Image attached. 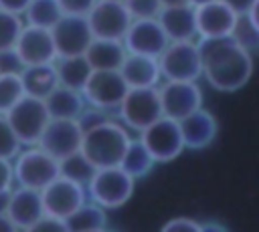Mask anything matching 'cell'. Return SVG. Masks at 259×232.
Instances as JSON below:
<instances>
[{"mask_svg":"<svg viewBox=\"0 0 259 232\" xmlns=\"http://www.w3.org/2000/svg\"><path fill=\"white\" fill-rule=\"evenodd\" d=\"M204 81L221 93L243 89L253 75V56L231 36L217 40H198Z\"/></svg>","mask_w":259,"mask_h":232,"instance_id":"1","label":"cell"},{"mask_svg":"<svg viewBox=\"0 0 259 232\" xmlns=\"http://www.w3.org/2000/svg\"><path fill=\"white\" fill-rule=\"evenodd\" d=\"M130 139H132L130 129H125L115 119H107V121L83 131L81 153L97 169L113 167V165H119Z\"/></svg>","mask_w":259,"mask_h":232,"instance_id":"2","label":"cell"},{"mask_svg":"<svg viewBox=\"0 0 259 232\" xmlns=\"http://www.w3.org/2000/svg\"><path fill=\"white\" fill-rule=\"evenodd\" d=\"M136 180L119 165L95 169L93 178L85 186L87 198L99 204L103 210H117L125 206L134 194Z\"/></svg>","mask_w":259,"mask_h":232,"instance_id":"3","label":"cell"},{"mask_svg":"<svg viewBox=\"0 0 259 232\" xmlns=\"http://www.w3.org/2000/svg\"><path fill=\"white\" fill-rule=\"evenodd\" d=\"M12 173L18 186L40 192L59 176V161L38 145H24L12 157Z\"/></svg>","mask_w":259,"mask_h":232,"instance_id":"4","label":"cell"},{"mask_svg":"<svg viewBox=\"0 0 259 232\" xmlns=\"http://www.w3.org/2000/svg\"><path fill=\"white\" fill-rule=\"evenodd\" d=\"M162 81H198L202 59L198 40H170L158 56Z\"/></svg>","mask_w":259,"mask_h":232,"instance_id":"5","label":"cell"},{"mask_svg":"<svg viewBox=\"0 0 259 232\" xmlns=\"http://www.w3.org/2000/svg\"><path fill=\"white\" fill-rule=\"evenodd\" d=\"M117 111V121L136 133L144 131L156 119L162 117V103L158 87H142V89H127L125 97L121 99Z\"/></svg>","mask_w":259,"mask_h":232,"instance_id":"6","label":"cell"},{"mask_svg":"<svg viewBox=\"0 0 259 232\" xmlns=\"http://www.w3.org/2000/svg\"><path fill=\"white\" fill-rule=\"evenodd\" d=\"M4 117L8 119L10 127L14 129L22 145H36L45 127L51 121L45 99L30 97V95H24Z\"/></svg>","mask_w":259,"mask_h":232,"instance_id":"7","label":"cell"},{"mask_svg":"<svg viewBox=\"0 0 259 232\" xmlns=\"http://www.w3.org/2000/svg\"><path fill=\"white\" fill-rule=\"evenodd\" d=\"M140 141L152 153L156 163H168L176 159L186 147L180 131V123L170 117H160L144 131H140Z\"/></svg>","mask_w":259,"mask_h":232,"instance_id":"8","label":"cell"},{"mask_svg":"<svg viewBox=\"0 0 259 232\" xmlns=\"http://www.w3.org/2000/svg\"><path fill=\"white\" fill-rule=\"evenodd\" d=\"M85 18L89 22L93 38L109 40H123L134 20L121 0H97Z\"/></svg>","mask_w":259,"mask_h":232,"instance_id":"9","label":"cell"},{"mask_svg":"<svg viewBox=\"0 0 259 232\" xmlns=\"http://www.w3.org/2000/svg\"><path fill=\"white\" fill-rule=\"evenodd\" d=\"M162 115L170 119H184L202 107V89L198 81H162L158 85Z\"/></svg>","mask_w":259,"mask_h":232,"instance_id":"10","label":"cell"},{"mask_svg":"<svg viewBox=\"0 0 259 232\" xmlns=\"http://www.w3.org/2000/svg\"><path fill=\"white\" fill-rule=\"evenodd\" d=\"M127 89L130 87L125 85L119 71H91L87 83L81 89V95L91 107L115 111Z\"/></svg>","mask_w":259,"mask_h":232,"instance_id":"11","label":"cell"},{"mask_svg":"<svg viewBox=\"0 0 259 232\" xmlns=\"http://www.w3.org/2000/svg\"><path fill=\"white\" fill-rule=\"evenodd\" d=\"M40 198L47 216L67 220L81 204L87 202V190L77 182L57 176L49 186L40 190Z\"/></svg>","mask_w":259,"mask_h":232,"instance_id":"12","label":"cell"},{"mask_svg":"<svg viewBox=\"0 0 259 232\" xmlns=\"http://www.w3.org/2000/svg\"><path fill=\"white\" fill-rule=\"evenodd\" d=\"M196 18V40L229 38L239 14L223 0H210L194 6Z\"/></svg>","mask_w":259,"mask_h":232,"instance_id":"13","label":"cell"},{"mask_svg":"<svg viewBox=\"0 0 259 232\" xmlns=\"http://www.w3.org/2000/svg\"><path fill=\"white\" fill-rule=\"evenodd\" d=\"M51 36L55 42L57 59L59 56H79L85 54L87 46L93 40L89 22L85 16L63 14L59 22L51 28Z\"/></svg>","mask_w":259,"mask_h":232,"instance_id":"14","label":"cell"},{"mask_svg":"<svg viewBox=\"0 0 259 232\" xmlns=\"http://www.w3.org/2000/svg\"><path fill=\"white\" fill-rule=\"evenodd\" d=\"M81 141L83 129L77 119H51L36 145L59 161L71 153L81 151Z\"/></svg>","mask_w":259,"mask_h":232,"instance_id":"15","label":"cell"},{"mask_svg":"<svg viewBox=\"0 0 259 232\" xmlns=\"http://www.w3.org/2000/svg\"><path fill=\"white\" fill-rule=\"evenodd\" d=\"M121 42L132 54H146L158 59L170 40L158 18H134Z\"/></svg>","mask_w":259,"mask_h":232,"instance_id":"16","label":"cell"},{"mask_svg":"<svg viewBox=\"0 0 259 232\" xmlns=\"http://www.w3.org/2000/svg\"><path fill=\"white\" fill-rule=\"evenodd\" d=\"M14 50H16V54L22 61L24 67H28V65H47V63L57 61V50H55L51 30L30 26V24L22 26V30L16 38Z\"/></svg>","mask_w":259,"mask_h":232,"instance_id":"17","label":"cell"},{"mask_svg":"<svg viewBox=\"0 0 259 232\" xmlns=\"http://www.w3.org/2000/svg\"><path fill=\"white\" fill-rule=\"evenodd\" d=\"M6 214L16 224V228L20 232L26 230L28 226H32L36 220H40L45 216L40 192L30 190V188H22V186H18L16 190H10Z\"/></svg>","mask_w":259,"mask_h":232,"instance_id":"18","label":"cell"},{"mask_svg":"<svg viewBox=\"0 0 259 232\" xmlns=\"http://www.w3.org/2000/svg\"><path fill=\"white\" fill-rule=\"evenodd\" d=\"M178 123H180V131H182L186 149H204L214 141V137L219 133L217 117L210 111H206L204 107L192 111Z\"/></svg>","mask_w":259,"mask_h":232,"instance_id":"19","label":"cell"},{"mask_svg":"<svg viewBox=\"0 0 259 232\" xmlns=\"http://www.w3.org/2000/svg\"><path fill=\"white\" fill-rule=\"evenodd\" d=\"M119 75L123 77V81L130 89L158 87L162 83V73H160L158 59L146 56V54L127 52L121 67H119Z\"/></svg>","mask_w":259,"mask_h":232,"instance_id":"20","label":"cell"},{"mask_svg":"<svg viewBox=\"0 0 259 232\" xmlns=\"http://www.w3.org/2000/svg\"><path fill=\"white\" fill-rule=\"evenodd\" d=\"M158 22L164 28L168 40H196L194 4L162 6Z\"/></svg>","mask_w":259,"mask_h":232,"instance_id":"21","label":"cell"},{"mask_svg":"<svg viewBox=\"0 0 259 232\" xmlns=\"http://www.w3.org/2000/svg\"><path fill=\"white\" fill-rule=\"evenodd\" d=\"M127 50L121 40L93 38L85 50V59L93 71H119Z\"/></svg>","mask_w":259,"mask_h":232,"instance_id":"22","label":"cell"},{"mask_svg":"<svg viewBox=\"0 0 259 232\" xmlns=\"http://www.w3.org/2000/svg\"><path fill=\"white\" fill-rule=\"evenodd\" d=\"M45 105L51 119H79V115L87 107L81 91L63 87V85L55 87L45 97Z\"/></svg>","mask_w":259,"mask_h":232,"instance_id":"23","label":"cell"},{"mask_svg":"<svg viewBox=\"0 0 259 232\" xmlns=\"http://www.w3.org/2000/svg\"><path fill=\"white\" fill-rule=\"evenodd\" d=\"M20 81L24 87V95L45 99L55 87H59L55 63L47 65H28L20 71Z\"/></svg>","mask_w":259,"mask_h":232,"instance_id":"24","label":"cell"},{"mask_svg":"<svg viewBox=\"0 0 259 232\" xmlns=\"http://www.w3.org/2000/svg\"><path fill=\"white\" fill-rule=\"evenodd\" d=\"M55 71H57L59 85L81 91L93 69L89 67L87 59L79 54V56H59L55 61Z\"/></svg>","mask_w":259,"mask_h":232,"instance_id":"25","label":"cell"},{"mask_svg":"<svg viewBox=\"0 0 259 232\" xmlns=\"http://www.w3.org/2000/svg\"><path fill=\"white\" fill-rule=\"evenodd\" d=\"M69 232H91V230H101L107 226V214L105 210L91 202L87 198L85 204H81L67 220H65Z\"/></svg>","mask_w":259,"mask_h":232,"instance_id":"26","label":"cell"},{"mask_svg":"<svg viewBox=\"0 0 259 232\" xmlns=\"http://www.w3.org/2000/svg\"><path fill=\"white\" fill-rule=\"evenodd\" d=\"M154 165H156V161H154L152 153L146 149V145L140 141V137H132L123 151L119 167L123 171H127L134 180H138V178H144L146 173H150Z\"/></svg>","mask_w":259,"mask_h":232,"instance_id":"27","label":"cell"},{"mask_svg":"<svg viewBox=\"0 0 259 232\" xmlns=\"http://www.w3.org/2000/svg\"><path fill=\"white\" fill-rule=\"evenodd\" d=\"M61 16L63 10L57 0H30V4L24 10V24L51 30Z\"/></svg>","mask_w":259,"mask_h":232,"instance_id":"28","label":"cell"},{"mask_svg":"<svg viewBox=\"0 0 259 232\" xmlns=\"http://www.w3.org/2000/svg\"><path fill=\"white\" fill-rule=\"evenodd\" d=\"M95 169L97 167L81 151L71 153V155L59 159V176H63V178H67L71 182H77L81 186H87L89 184V180L93 178Z\"/></svg>","mask_w":259,"mask_h":232,"instance_id":"29","label":"cell"},{"mask_svg":"<svg viewBox=\"0 0 259 232\" xmlns=\"http://www.w3.org/2000/svg\"><path fill=\"white\" fill-rule=\"evenodd\" d=\"M24 97L20 75H0V115H6Z\"/></svg>","mask_w":259,"mask_h":232,"instance_id":"30","label":"cell"},{"mask_svg":"<svg viewBox=\"0 0 259 232\" xmlns=\"http://www.w3.org/2000/svg\"><path fill=\"white\" fill-rule=\"evenodd\" d=\"M22 26H24V22H22V18L18 14L0 10V50L14 48Z\"/></svg>","mask_w":259,"mask_h":232,"instance_id":"31","label":"cell"},{"mask_svg":"<svg viewBox=\"0 0 259 232\" xmlns=\"http://www.w3.org/2000/svg\"><path fill=\"white\" fill-rule=\"evenodd\" d=\"M231 38L237 44H241L245 50H249V52L255 50V48H259V32L251 24V20L247 18V14H239V18L235 22V28L231 32Z\"/></svg>","mask_w":259,"mask_h":232,"instance_id":"32","label":"cell"},{"mask_svg":"<svg viewBox=\"0 0 259 232\" xmlns=\"http://www.w3.org/2000/svg\"><path fill=\"white\" fill-rule=\"evenodd\" d=\"M22 149V143L18 141L14 129L10 127L8 119L4 115H0V157L2 159H10Z\"/></svg>","mask_w":259,"mask_h":232,"instance_id":"33","label":"cell"},{"mask_svg":"<svg viewBox=\"0 0 259 232\" xmlns=\"http://www.w3.org/2000/svg\"><path fill=\"white\" fill-rule=\"evenodd\" d=\"M132 18H158L162 10L160 0H121Z\"/></svg>","mask_w":259,"mask_h":232,"instance_id":"34","label":"cell"},{"mask_svg":"<svg viewBox=\"0 0 259 232\" xmlns=\"http://www.w3.org/2000/svg\"><path fill=\"white\" fill-rule=\"evenodd\" d=\"M107 119H111V117H109V111L87 105V107L83 109V113L79 115L77 121H79L81 129L85 131V129H91V127H95V125H99V123H103V121H107Z\"/></svg>","mask_w":259,"mask_h":232,"instance_id":"35","label":"cell"},{"mask_svg":"<svg viewBox=\"0 0 259 232\" xmlns=\"http://www.w3.org/2000/svg\"><path fill=\"white\" fill-rule=\"evenodd\" d=\"M22 69H24V65L18 59L14 48L0 50V75H20Z\"/></svg>","mask_w":259,"mask_h":232,"instance_id":"36","label":"cell"},{"mask_svg":"<svg viewBox=\"0 0 259 232\" xmlns=\"http://www.w3.org/2000/svg\"><path fill=\"white\" fill-rule=\"evenodd\" d=\"M22 232H69L65 220L61 218H53V216H42L40 220H36L32 226H28L26 230Z\"/></svg>","mask_w":259,"mask_h":232,"instance_id":"37","label":"cell"},{"mask_svg":"<svg viewBox=\"0 0 259 232\" xmlns=\"http://www.w3.org/2000/svg\"><path fill=\"white\" fill-rule=\"evenodd\" d=\"M63 14H75V16H87L89 10L95 6L97 0H57Z\"/></svg>","mask_w":259,"mask_h":232,"instance_id":"38","label":"cell"},{"mask_svg":"<svg viewBox=\"0 0 259 232\" xmlns=\"http://www.w3.org/2000/svg\"><path fill=\"white\" fill-rule=\"evenodd\" d=\"M160 232H200V222L192 220V218H172L168 220Z\"/></svg>","mask_w":259,"mask_h":232,"instance_id":"39","label":"cell"},{"mask_svg":"<svg viewBox=\"0 0 259 232\" xmlns=\"http://www.w3.org/2000/svg\"><path fill=\"white\" fill-rule=\"evenodd\" d=\"M14 184V173H12V161L0 157V192L12 190Z\"/></svg>","mask_w":259,"mask_h":232,"instance_id":"40","label":"cell"},{"mask_svg":"<svg viewBox=\"0 0 259 232\" xmlns=\"http://www.w3.org/2000/svg\"><path fill=\"white\" fill-rule=\"evenodd\" d=\"M28 4H30V0H0V10H6V12L22 16Z\"/></svg>","mask_w":259,"mask_h":232,"instance_id":"41","label":"cell"},{"mask_svg":"<svg viewBox=\"0 0 259 232\" xmlns=\"http://www.w3.org/2000/svg\"><path fill=\"white\" fill-rule=\"evenodd\" d=\"M223 2H227L237 14H247V10L251 8V4L255 0H223Z\"/></svg>","mask_w":259,"mask_h":232,"instance_id":"42","label":"cell"},{"mask_svg":"<svg viewBox=\"0 0 259 232\" xmlns=\"http://www.w3.org/2000/svg\"><path fill=\"white\" fill-rule=\"evenodd\" d=\"M0 232H20L18 228H16V224L8 218V214L4 212V214H0Z\"/></svg>","mask_w":259,"mask_h":232,"instance_id":"43","label":"cell"},{"mask_svg":"<svg viewBox=\"0 0 259 232\" xmlns=\"http://www.w3.org/2000/svg\"><path fill=\"white\" fill-rule=\"evenodd\" d=\"M247 18L251 20V24L257 28V32H259V0H255L253 4H251V8L247 10Z\"/></svg>","mask_w":259,"mask_h":232,"instance_id":"44","label":"cell"},{"mask_svg":"<svg viewBox=\"0 0 259 232\" xmlns=\"http://www.w3.org/2000/svg\"><path fill=\"white\" fill-rule=\"evenodd\" d=\"M200 232H229V230L219 222H204L200 224Z\"/></svg>","mask_w":259,"mask_h":232,"instance_id":"45","label":"cell"},{"mask_svg":"<svg viewBox=\"0 0 259 232\" xmlns=\"http://www.w3.org/2000/svg\"><path fill=\"white\" fill-rule=\"evenodd\" d=\"M8 196H10V190L0 192V214H4V212H6V206H8Z\"/></svg>","mask_w":259,"mask_h":232,"instance_id":"46","label":"cell"},{"mask_svg":"<svg viewBox=\"0 0 259 232\" xmlns=\"http://www.w3.org/2000/svg\"><path fill=\"white\" fill-rule=\"evenodd\" d=\"M162 6H180V4H192L190 0H160Z\"/></svg>","mask_w":259,"mask_h":232,"instance_id":"47","label":"cell"},{"mask_svg":"<svg viewBox=\"0 0 259 232\" xmlns=\"http://www.w3.org/2000/svg\"><path fill=\"white\" fill-rule=\"evenodd\" d=\"M190 2L196 6V4H204V2H210V0H190Z\"/></svg>","mask_w":259,"mask_h":232,"instance_id":"48","label":"cell"},{"mask_svg":"<svg viewBox=\"0 0 259 232\" xmlns=\"http://www.w3.org/2000/svg\"><path fill=\"white\" fill-rule=\"evenodd\" d=\"M91 232H109L107 228H101V230H91Z\"/></svg>","mask_w":259,"mask_h":232,"instance_id":"49","label":"cell"}]
</instances>
